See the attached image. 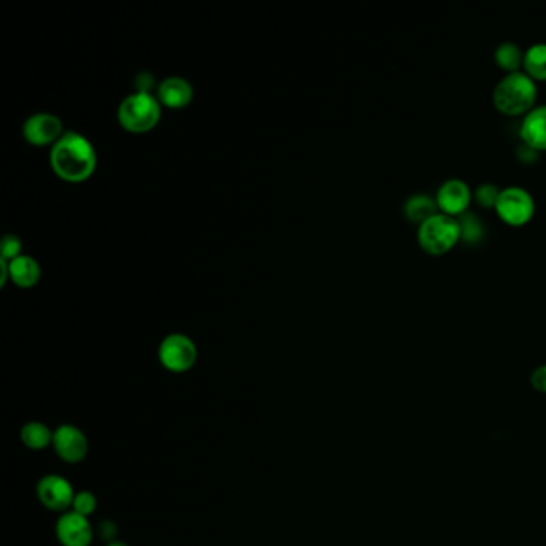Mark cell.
Returning a JSON list of instances; mask_svg holds the SVG:
<instances>
[{
	"label": "cell",
	"instance_id": "1",
	"mask_svg": "<svg viewBox=\"0 0 546 546\" xmlns=\"http://www.w3.org/2000/svg\"><path fill=\"white\" fill-rule=\"evenodd\" d=\"M50 164L64 182L89 180L97 167V155L90 141L82 135L68 132L52 147Z\"/></svg>",
	"mask_w": 546,
	"mask_h": 546
},
{
	"label": "cell",
	"instance_id": "2",
	"mask_svg": "<svg viewBox=\"0 0 546 546\" xmlns=\"http://www.w3.org/2000/svg\"><path fill=\"white\" fill-rule=\"evenodd\" d=\"M537 84L522 71L512 72L494 89L492 101L498 111L506 116H521L532 111L537 101Z\"/></svg>",
	"mask_w": 546,
	"mask_h": 546
},
{
	"label": "cell",
	"instance_id": "3",
	"mask_svg": "<svg viewBox=\"0 0 546 546\" xmlns=\"http://www.w3.org/2000/svg\"><path fill=\"white\" fill-rule=\"evenodd\" d=\"M419 244L428 255H444L452 250L462 239L460 223L456 217L436 213L419 226Z\"/></svg>",
	"mask_w": 546,
	"mask_h": 546
},
{
	"label": "cell",
	"instance_id": "4",
	"mask_svg": "<svg viewBox=\"0 0 546 546\" xmlns=\"http://www.w3.org/2000/svg\"><path fill=\"white\" fill-rule=\"evenodd\" d=\"M161 119V103L151 93L127 97L119 106L120 126L132 134H145L153 130Z\"/></svg>",
	"mask_w": 546,
	"mask_h": 546
},
{
	"label": "cell",
	"instance_id": "5",
	"mask_svg": "<svg viewBox=\"0 0 546 546\" xmlns=\"http://www.w3.org/2000/svg\"><path fill=\"white\" fill-rule=\"evenodd\" d=\"M495 212L504 223L522 226L532 220L535 213V201L529 191L521 186H508L500 191Z\"/></svg>",
	"mask_w": 546,
	"mask_h": 546
},
{
	"label": "cell",
	"instance_id": "6",
	"mask_svg": "<svg viewBox=\"0 0 546 546\" xmlns=\"http://www.w3.org/2000/svg\"><path fill=\"white\" fill-rule=\"evenodd\" d=\"M162 365L170 372L190 371L196 364L197 348L194 342L182 334H174L164 338L159 348Z\"/></svg>",
	"mask_w": 546,
	"mask_h": 546
},
{
	"label": "cell",
	"instance_id": "7",
	"mask_svg": "<svg viewBox=\"0 0 546 546\" xmlns=\"http://www.w3.org/2000/svg\"><path fill=\"white\" fill-rule=\"evenodd\" d=\"M471 199H473V193L468 183L463 182L460 178L446 180L436 194V202L439 211L450 217H460L465 212H468Z\"/></svg>",
	"mask_w": 546,
	"mask_h": 546
},
{
	"label": "cell",
	"instance_id": "8",
	"mask_svg": "<svg viewBox=\"0 0 546 546\" xmlns=\"http://www.w3.org/2000/svg\"><path fill=\"white\" fill-rule=\"evenodd\" d=\"M24 138L34 146L55 145L63 136V124L53 114L41 112L31 116L23 127Z\"/></svg>",
	"mask_w": 546,
	"mask_h": 546
},
{
	"label": "cell",
	"instance_id": "9",
	"mask_svg": "<svg viewBox=\"0 0 546 546\" xmlns=\"http://www.w3.org/2000/svg\"><path fill=\"white\" fill-rule=\"evenodd\" d=\"M37 497L45 508L53 512H61L68 506H72L76 494L66 477L49 475L37 484Z\"/></svg>",
	"mask_w": 546,
	"mask_h": 546
},
{
	"label": "cell",
	"instance_id": "10",
	"mask_svg": "<svg viewBox=\"0 0 546 546\" xmlns=\"http://www.w3.org/2000/svg\"><path fill=\"white\" fill-rule=\"evenodd\" d=\"M53 447L64 462L78 463L87 456L89 442L79 428L63 425L53 433Z\"/></svg>",
	"mask_w": 546,
	"mask_h": 546
},
{
	"label": "cell",
	"instance_id": "11",
	"mask_svg": "<svg viewBox=\"0 0 546 546\" xmlns=\"http://www.w3.org/2000/svg\"><path fill=\"white\" fill-rule=\"evenodd\" d=\"M56 535L63 546H89L93 539V531L85 516L71 512L58 521Z\"/></svg>",
	"mask_w": 546,
	"mask_h": 546
},
{
	"label": "cell",
	"instance_id": "12",
	"mask_svg": "<svg viewBox=\"0 0 546 546\" xmlns=\"http://www.w3.org/2000/svg\"><path fill=\"white\" fill-rule=\"evenodd\" d=\"M519 135L527 146L535 151H546V105L537 106L525 114Z\"/></svg>",
	"mask_w": 546,
	"mask_h": 546
},
{
	"label": "cell",
	"instance_id": "13",
	"mask_svg": "<svg viewBox=\"0 0 546 546\" xmlns=\"http://www.w3.org/2000/svg\"><path fill=\"white\" fill-rule=\"evenodd\" d=\"M193 95L194 91L190 82L182 78L165 79L157 89V99L162 105L172 109H180L190 105Z\"/></svg>",
	"mask_w": 546,
	"mask_h": 546
},
{
	"label": "cell",
	"instance_id": "14",
	"mask_svg": "<svg viewBox=\"0 0 546 546\" xmlns=\"http://www.w3.org/2000/svg\"><path fill=\"white\" fill-rule=\"evenodd\" d=\"M8 274L18 287H34L41 279V267L28 255H20L8 263Z\"/></svg>",
	"mask_w": 546,
	"mask_h": 546
},
{
	"label": "cell",
	"instance_id": "15",
	"mask_svg": "<svg viewBox=\"0 0 546 546\" xmlns=\"http://www.w3.org/2000/svg\"><path fill=\"white\" fill-rule=\"evenodd\" d=\"M439 207L436 202V197L428 196L425 193H417L407 199L404 203V215L410 223H417L420 226L425 223L428 218L439 213Z\"/></svg>",
	"mask_w": 546,
	"mask_h": 546
},
{
	"label": "cell",
	"instance_id": "16",
	"mask_svg": "<svg viewBox=\"0 0 546 546\" xmlns=\"http://www.w3.org/2000/svg\"><path fill=\"white\" fill-rule=\"evenodd\" d=\"M525 74L533 80H546V43H533L524 52Z\"/></svg>",
	"mask_w": 546,
	"mask_h": 546
},
{
	"label": "cell",
	"instance_id": "17",
	"mask_svg": "<svg viewBox=\"0 0 546 546\" xmlns=\"http://www.w3.org/2000/svg\"><path fill=\"white\" fill-rule=\"evenodd\" d=\"M22 441L26 447L33 448V450H42V448L49 447L50 444H53V433L43 423L31 421L23 427Z\"/></svg>",
	"mask_w": 546,
	"mask_h": 546
},
{
	"label": "cell",
	"instance_id": "18",
	"mask_svg": "<svg viewBox=\"0 0 546 546\" xmlns=\"http://www.w3.org/2000/svg\"><path fill=\"white\" fill-rule=\"evenodd\" d=\"M494 58L502 70L508 71L512 74V72H518L519 68L522 66L524 52L521 50L518 43L502 42L494 52Z\"/></svg>",
	"mask_w": 546,
	"mask_h": 546
},
{
	"label": "cell",
	"instance_id": "19",
	"mask_svg": "<svg viewBox=\"0 0 546 546\" xmlns=\"http://www.w3.org/2000/svg\"><path fill=\"white\" fill-rule=\"evenodd\" d=\"M457 220L460 223V231H462L460 240L466 242L469 246H476V244L483 242L484 238H485V228H484V223L479 220L476 213L465 212Z\"/></svg>",
	"mask_w": 546,
	"mask_h": 546
},
{
	"label": "cell",
	"instance_id": "20",
	"mask_svg": "<svg viewBox=\"0 0 546 546\" xmlns=\"http://www.w3.org/2000/svg\"><path fill=\"white\" fill-rule=\"evenodd\" d=\"M498 186L492 183H484L481 186H477L476 191L473 193V197L483 209H495L498 196H500Z\"/></svg>",
	"mask_w": 546,
	"mask_h": 546
},
{
	"label": "cell",
	"instance_id": "21",
	"mask_svg": "<svg viewBox=\"0 0 546 546\" xmlns=\"http://www.w3.org/2000/svg\"><path fill=\"white\" fill-rule=\"evenodd\" d=\"M72 508H74V512L87 518L89 514L97 510V498L91 492H79L74 497V502H72Z\"/></svg>",
	"mask_w": 546,
	"mask_h": 546
},
{
	"label": "cell",
	"instance_id": "22",
	"mask_svg": "<svg viewBox=\"0 0 546 546\" xmlns=\"http://www.w3.org/2000/svg\"><path fill=\"white\" fill-rule=\"evenodd\" d=\"M20 253H22V240L12 234L5 236L2 240V259L10 263L12 259H18Z\"/></svg>",
	"mask_w": 546,
	"mask_h": 546
},
{
	"label": "cell",
	"instance_id": "23",
	"mask_svg": "<svg viewBox=\"0 0 546 546\" xmlns=\"http://www.w3.org/2000/svg\"><path fill=\"white\" fill-rule=\"evenodd\" d=\"M532 385L535 386L539 391L546 392V365H543V367H540V369L533 372Z\"/></svg>",
	"mask_w": 546,
	"mask_h": 546
},
{
	"label": "cell",
	"instance_id": "24",
	"mask_svg": "<svg viewBox=\"0 0 546 546\" xmlns=\"http://www.w3.org/2000/svg\"><path fill=\"white\" fill-rule=\"evenodd\" d=\"M537 153H539V151H535L533 147L527 146L524 143L522 146L519 147L518 157L521 161L533 162L537 161V157H539Z\"/></svg>",
	"mask_w": 546,
	"mask_h": 546
},
{
	"label": "cell",
	"instance_id": "25",
	"mask_svg": "<svg viewBox=\"0 0 546 546\" xmlns=\"http://www.w3.org/2000/svg\"><path fill=\"white\" fill-rule=\"evenodd\" d=\"M153 84H155V79L151 78V76H146V74H141V76L136 78V89H138L140 93H149Z\"/></svg>",
	"mask_w": 546,
	"mask_h": 546
},
{
	"label": "cell",
	"instance_id": "26",
	"mask_svg": "<svg viewBox=\"0 0 546 546\" xmlns=\"http://www.w3.org/2000/svg\"><path fill=\"white\" fill-rule=\"evenodd\" d=\"M108 546H127L126 543H122V541H112Z\"/></svg>",
	"mask_w": 546,
	"mask_h": 546
}]
</instances>
